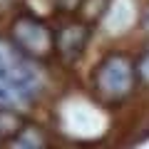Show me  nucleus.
<instances>
[{
  "mask_svg": "<svg viewBox=\"0 0 149 149\" xmlns=\"http://www.w3.org/2000/svg\"><path fill=\"white\" fill-rule=\"evenodd\" d=\"M42 85L40 70L0 40V107H25Z\"/></svg>",
  "mask_w": 149,
  "mask_h": 149,
  "instance_id": "f257e3e1",
  "label": "nucleus"
},
{
  "mask_svg": "<svg viewBox=\"0 0 149 149\" xmlns=\"http://www.w3.org/2000/svg\"><path fill=\"white\" fill-rule=\"evenodd\" d=\"M132 82H134V70L129 60L119 57V55L104 60V65L97 72V87L107 97H124L132 90Z\"/></svg>",
  "mask_w": 149,
  "mask_h": 149,
  "instance_id": "f03ea898",
  "label": "nucleus"
},
{
  "mask_svg": "<svg viewBox=\"0 0 149 149\" xmlns=\"http://www.w3.org/2000/svg\"><path fill=\"white\" fill-rule=\"evenodd\" d=\"M15 37L22 45V50L32 55H42L50 50V32L35 20H20L15 25Z\"/></svg>",
  "mask_w": 149,
  "mask_h": 149,
  "instance_id": "7ed1b4c3",
  "label": "nucleus"
},
{
  "mask_svg": "<svg viewBox=\"0 0 149 149\" xmlns=\"http://www.w3.org/2000/svg\"><path fill=\"white\" fill-rule=\"evenodd\" d=\"M15 149H42V139L35 129H25L20 134V139L15 142Z\"/></svg>",
  "mask_w": 149,
  "mask_h": 149,
  "instance_id": "20e7f679",
  "label": "nucleus"
},
{
  "mask_svg": "<svg viewBox=\"0 0 149 149\" xmlns=\"http://www.w3.org/2000/svg\"><path fill=\"white\" fill-rule=\"evenodd\" d=\"M139 72H142V77L149 82V52L144 55V60H142V65H139Z\"/></svg>",
  "mask_w": 149,
  "mask_h": 149,
  "instance_id": "39448f33",
  "label": "nucleus"
},
{
  "mask_svg": "<svg viewBox=\"0 0 149 149\" xmlns=\"http://www.w3.org/2000/svg\"><path fill=\"white\" fill-rule=\"evenodd\" d=\"M147 27H149V20H147Z\"/></svg>",
  "mask_w": 149,
  "mask_h": 149,
  "instance_id": "423d86ee",
  "label": "nucleus"
}]
</instances>
